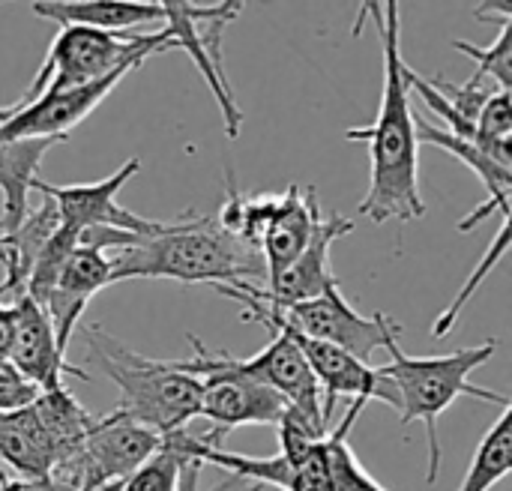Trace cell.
Segmentation results:
<instances>
[{
    "instance_id": "9",
    "label": "cell",
    "mask_w": 512,
    "mask_h": 491,
    "mask_svg": "<svg viewBox=\"0 0 512 491\" xmlns=\"http://www.w3.org/2000/svg\"><path fill=\"white\" fill-rule=\"evenodd\" d=\"M138 171H141V159L132 156L114 174H108L105 180H96V183H72V186H51L45 180H36L33 183V192L51 198L54 207H57L60 225H66L72 231L114 228V231H126V234H135V237H150V234H159L168 225V219H144V216L126 210L117 201V192Z\"/></svg>"
},
{
    "instance_id": "7",
    "label": "cell",
    "mask_w": 512,
    "mask_h": 491,
    "mask_svg": "<svg viewBox=\"0 0 512 491\" xmlns=\"http://www.w3.org/2000/svg\"><path fill=\"white\" fill-rule=\"evenodd\" d=\"M216 291L243 306V321H258V318L279 321L282 327L294 330L297 336L336 345V348L348 351L351 357H357L363 363H369V357L378 348H384L387 333L396 327L393 318H387L384 312H378L372 318L360 315L345 300L339 285L327 288L315 300L291 303V306H270L261 297H252V294H246L240 288H231V285H216Z\"/></svg>"
},
{
    "instance_id": "1",
    "label": "cell",
    "mask_w": 512,
    "mask_h": 491,
    "mask_svg": "<svg viewBox=\"0 0 512 491\" xmlns=\"http://www.w3.org/2000/svg\"><path fill=\"white\" fill-rule=\"evenodd\" d=\"M402 3H366L363 12L375 18L384 45V90L381 108L372 126L348 129V141H363L369 147V192L360 201V216L369 222H414L426 213L420 192V141L414 129L411 90L405 81L402 57V30H399Z\"/></svg>"
},
{
    "instance_id": "10",
    "label": "cell",
    "mask_w": 512,
    "mask_h": 491,
    "mask_svg": "<svg viewBox=\"0 0 512 491\" xmlns=\"http://www.w3.org/2000/svg\"><path fill=\"white\" fill-rule=\"evenodd\" d=\"M258 324H264L267 330L270 327H279L285 330L294 345L300 348V354L306 357L321 393H324V405H321V414H324V423L330 426V417H333V408L336 402L345 396V399H360V402H384L390 408L399 411V396H396V387L378 372L372 369L369 363L351 357L348 351L336 348V345H327V342H318V339H306V336H297L294 330L282 327L279 321H270V318H258Z\"/></svg>"
},
{
    "instance_id": "6",
    "label": "cell",
    "mask_w": 512,
    "mask_h": 491,
    "mask_svg": "<svg viewBox=\"0 0 512 491\" xmlns=\"http://www.w3.org/2000/svg\"><path fill=\"white\" fill-rule=\"evenodd\" d=\"M165 51H174L165 27L156 33H111L78 24L60 27L33 84L15 105H30L45 90H72L96 78H105L114 69L141 66L150 54Z\"/></svg>"
},
{
    "instance_id": "24",
    "label": "cell",
    "mask_w": 512,
    "mask_h": 491,
    "mask_svg": "<svg viewBox=\"0 0 512 491\" xmlns=\"http://www.w3.org/2000/svg\"><path fill=\"white\" fill-rule=\"evenodd\" d=\"M0 465L24 483L45 486L51 474V447L33 405L0 414Z\"/></svg>"
},
{
    "instance_id": "27",
    "label": "cell",
    "mask_w": 512,
    "mask_h": 491,
    "mask_svg": "<svg viewBox=\"0 0 512 491\" xmlns=\"http://www.w3.org/2000/svg\"><path fill=\"white\" fill-rule=\"evenodd\" d=\"M366 402L354 399L345 420L336 426V432L327 435V453H330V477H333V489L336 491H387L357 459V453L348 444V435L357 423V417L363 414Z\"/></svg>"
},
{
    "instance_id": "4",
    "label": "cell",
    "mask_w": 512,
    "mask_h": 491,
    "mask_svg": "<svg viewBox=\"0 0 512 491\" xmlns=\"http://www.w3.org/2000/svg\"><path fill=\"white\" fill-rule=\"evenodd\" d=\"M87 366H96L120 390L117 411L168 438L183 432L201 411V381L180 372L174 360H150L96 324L84 327Z\"/></svg>"
},
{
    "instance_id": "22",
    "label": "cell",
    "mask_w": 512,
    "mask_h": 491,
    "mask_svg": "<svg viewBox=\"0 0 512 491\" xmlns=\"http://www.w3.org/2000/svg\"><path fill=\"white\" fill-rule=\"evenodd\" d=\"M60 144L57 138H18V141H0V192H3V210H0V234H12L27 210H30V192L39 180V165L45 153Z\"/></svg>"
},
{
    "instance_id": "30",
    "label": "cell",
    "mask_w": 512,
    "mask_h": 491,
    "mask_svg": "<svg viewBox=\"0 0 512 491\" xmlns=\"http://www.w3.org/2000/svg\"><path fill=\"white\" fill-rule=\"evenodd\" d=\"M39 396H42V390L36 384H30L9 360H0V414L24 411Z\"/></svg>"
},
{
    "instance_id": "3",
    "label": "cell",
    "mask_w": 512,
    "mask_h": 491,
    "mask_svg": "<svg viewBox=\"0 0 512 491\" xmlns=\"http://www.w3.org/2000/svg\"><path fill=\"white\" fill-rule=\"evenodd\" d=\"M399 333H402L399 324L387 333L384 351L390 354V363L381 366L378 372L396 387L402 426H411L417 420L426 426V441H429L426 483L432 486L438 480V471H441V441H438L441 414L450 405H456L462 396H471V399H480L489 405H501V408H507L512 402L504 393H492V390L471 384V375L495 357L498 339H489V342L474 345V348H459V351L444 354V357H408L399 348Z\"/></svg>"
},
{
    "instance_id": "13",
    "label": "cell",
    "mask_w": 512,
    "mask_h": 491,
    "mask_svg": "<svg viewBox=\"0 0 512 491\" xmlns=\"http://www.w3.org/2000/svg\"><path fill=\"white\" fill-rule=\"evenodd\" d=\"M138 66H123L108 72L105 78H96L90 84L72 87V90H45L30 105H15L12 120L0 129V141H18V138H57L66 141L69 132L90 117L105 96Z\"/></svg>"
},
{
    "instance_id": "11",
    "label": "cell",
    "mask_w": 512,
    "mask_h": 491,
    "mask_svg": "<svg viewBox=\"0 0 512 491\" xmlns=\"http://www.w3.org/2000/svg\"><path fill=\"white\" fill-rule=\"evenodd\" d=\"M162 435L144 429L120 411L96 417L81 456V491L120 486L153 453H159Z\"/></svg>"
},
{
    "instance_id": "28",
    "label": "cell",
    "mask_w": 512,
    "mask_h": 491,
    "mask_svg": "<svg viewBox=\"0 0 512 491\" xmlns=\"http://www.w3.org/2000/svg\"><path fill=\"white\" fill-rule=\"evenodd\" d=\"M507 249H510V213H501V222H498V234H495V240L489 243V249H486V255L480 258V264L474 267V273H471V279L462 285V291L453 297V303L438 315V321L432 324V336L435 339H444V336H450L453 333V327H456V321L462 318V312H465V306L471 303V297L477 294V288L483 285V279L501 264V258L507 255Z\"/></svg>"
},
{
    "instance_id": "23",
    "label": "cell",
    "mask_w": 512,
    "mask_h": 491,
    "mask_svg": "<svg viewBox=\"0 0 512 491\" xmlns=\"http://www.w3.org/2000/svg\"><path fill=\"white\" fill-rule=\"evenodd\" d=\"M276 432H279V453L291 465L285 491H336L330 477L327 435H321L309 420H303L291 408L276 426Z\"/></svg>"
},
{
    "instance_id": "15",
    "label": "cell",
    "mask_w": 512,
    "mask_h": 491,
    "mask_svg": "<svg viewBox=\"0 0 512 491\" xmlns=\"http://www.w3.org/2000/svg\"><path fill=\"white\" fill-rule=\"evenodd\" d=\"M33 411H36V420L51 447V474H48L45 489L81 491L84 441H87L96 417L72 396L69 387L42 393L33 402Z\"/></svg>"
},
{
    "instance_id": "32",
    "label": "cell",
    "mask_w": 512,
    "mask_h": 491,
    "mask_svg": "<svg viewBox=\"0 0 512 491\" xmlns=\"http://www.w3.org/2000/svg\"><path fill=\"white\" fill-rule=\"evenodd\" d=\"M9 345H12V309L0 303V360L9 357Z\"/></svg>"
},
{
    "instance_id": "34",
    "label": "cell",
    "mask_w": 512,
    "mask_h": 491,
    "mask_svg": "<svg viewBox=\"0 0 512 491\" xmlns=\"http://www.w3.org/2000/svg\"><path fill=\"white\" fill-rule=\"evenodd\" d=\"M87 491H120V486H102V489H87Z\"/></svg>"
},
{
    "instance_id": "21",
    "label": "cell",
    "mask_w": 512,
    "mask_h": 491,
    "mask_svg": "<svg viewBox=\"0 0 512 491\" xmlns=\"http://www.w3.org/2000/svg\"><path fill=\"white\" fill-rule=\"evenodd\" d=\"M33 15L57 21L60 27H93L111 33H129L147 24H165L162 3L141 0H39L30 3Z\"/></svg>"
},
{
    "instance_id": "16",
    "label": "cell",
    "mask_w": 512,
    "mask_h": 491,
    "mask_svg": "<svg viewBox=\"0 0 512 491\" xmlns=\"http://www.w3.org/2000/svg\"><path fill=\"white\" fill-rule=\"evenodd\" d=\"M270 333H273L270 345L249 360L237 357V366L246 375H252L255 381L276 390L288 402V408L297 411L303 420H309L321 435H330V426L324 423V414H321V387H318L306 357L300 354V348L294 345V339L285 330L270 327Z\"/></svg>"
},
{
    "instance_id": "17",
    "label": "cell",
    "mask_w": 512,
    "mask_h": 491,
    "mask_svg": "<svg viewBox=\"0 0 512 491\" xmlns=\"http://www.w3.org/2000/svg\"><path fill=\"white\" fill-rule=\"evenodd\" d=\"M105 285H111V261H108V255H102L96 249L78 246L66 258V264L60 267L51 291L42 300V309L51 318V327H54V339H57L60 354H66L69 339L78 330L87 303Z\"/></svg>"
},
{
    "instance_id": "2",
    "label": "cell",
    "mask_w": 512,
    "mask_h": 491,
    "mask_svg": "<svg viewBox=\"0 0 512 491\" xmlns=\"http://www.w3.org/2000/svg\"><path fill=\"white\" fill-rule=\"evenodd\" d=\"M111 282L123 279H177L186 285H237L267 276L258 249L228 234L216 216L168 219L159 234L138 237L111 258Z\"/></svg>"
},
{
    "instance_id": "12",
    "label": "cell",
    "mask_w": 512,
    "mask_h": 491,
    "mask_svg": "<svg viewBox=\"0 0 512 491\" xmlns=\"http://www.w3.org/2000/svg\"><path fill=\"white\" fill-rule=\"evenodd\" d=\"M351 231H354L351 219H345L339 213H330V216L321 213L306 249L276 279H270V288H258L252 282H237L231 288H240V291H246L252 297H261L270 306H291V303L315 300L327 288L339 285V279H336V273L330 267V252H333V243L342 240Z\"/></svg>"
},
{
    "instance_id": "26",
    "label": "cell",
    "mask_w": 512,
    "mask_h": 491,
    "mask_svg": "<svg viewBox=\"0 0 512 491\" xmlns=\"http://www.w3.org/2000/svg\"><path fill=\"white\" fill-rule=\"evenodd\" d=\"M512 471V405L501 411L495 426L483 435L471 468L456 491H489L495 489Z\"/></svg>"
},
{
    "instance_id": "8",
    "label": "cell",
    "mask_w": 512,
    "mask_h": 491,
    "mask_svg": "<svg viewBox=\"0 0 512 491\" xmlns=\"http://www.w3.org/2000/svg\"><path fill=\"white\" fill-rule=\"evenodd\" d=\"M246 3L240 0H228V3H174L165 0V30L171 36L174 51H183L192 57V63L198 66L201 78L207 81L210 93L216 96L219 108H222V120H225V135L234 141L240 135L243 126V111L234 99L231 81L225 75V63H222V33L225 27L240 15Z\"/></svg>"
},
{
    "instance_id": "20",
    "label": "cell",
    "mask_w": 512,
    "mask_h": 491,
    "mask_svg": "<svg viewBox=\"0 0 512 491\" xmlns=\"http://www.w3.org/2000/svg\"><path fill=\"white\" fill-rule=\"evenodd\" d=\"M318 216H321V201L312 186L309 189L291 186L279 198V210L273 213V219L258 243V252L267 267V279H276L306 249Z\"/></svg>"
},
{
    "instance_id": "29",
    "label": "cell",
    "mask_w": 512,
    "mask_h": 491,
    "mask_svg": "<svg viewBox=\"0 0 512 491\" xmlns=\"http://www.w3.org/2000/svg\"><path fill=\"white\" fill-rule=\"evenodd\" d=\"M180 462H183L180 450L168 438H162L159 453H153L135 474H129L120 483V491H177Z\"/></svg>"
},
{
    "instance_id": "18",
    "label": "cell",
    "mask_w": 512,
    "mask_h": 491,
    "mask_svg": "<svg viewBox=\"0 0 512 491\" xmlns=\"http://www.w3.org/2000/svg\"><path fill=\"white\" fill-rule=\"evenodd\" d=\"M414 129H417V141L420 144H432L441 147L444 153H450L453 159H459L462 165H468L480 183L489 192V201H483L471 216H465L459 222V231H474L480 222H486L492 213H510V195H512V162L495 156L489 147H483L480 141H468V138H456L447 129H441L438 123H429L426 117L414 114Z\"/></svg>"
},
{
    "instance_id": "33",
    "label": "cell",
    "mask_w": 512,
    "mask_h": 491,
    "mask_svg": "<svg viewBox=\"0 0 512 491\" xmlns=\"http://www.w3.org/2000/svg\"><path fill=\"white\" fill-rule=\"evenodd\" d=\"M12 114H15V105H0V129L12 120Z\"/></svg>"
},
{
    "instance_id": "19",
    "label": "cell",
    "mask_w": 512,
    "mask_h": 491,
    "mask_svg": "<svg viewBox=\"0 0 512 491\" xmlns=\"http://www.w3.org/2000/svg\"><path fill=\"white\" fill-rule=\"evenodd\" d=\"M57 228H60V216H57L54 201L39 195V204L36 207L30 204L24 222L12 234H0V267H3L0 303L3 306L27 294V279L33 273V264Z\"/></svg>"
},
{
    "instance_id": "14",
    "label": "cell",
    "mask_w": 512,
    "mask_h": 491,
    "mask_svg": "<svg viewBox=\"0 0 512 491\" xmlns=\"http://www.w3.org/2000/svg\"><path fill=\"white\" fill-rule=\"evenodd\" d=\"M12 309V345H9V363L30 381L36 384L42 393L60 390L63 375L90 381L93 375L81 366H72L66 360V354H60L57 339H54V327L48 312L27 294H21L18 300L9 303Z\"/></svg>"
},
{
    "instance_id": "5",
    "label": "cell",
    "mask_w": 512,
    "mask_h": 491,
    "mask_svg": "<svg viewBox=\"0 0 512 491\" xmlns=\"http://www.w3.org/2000/svg\"><path fill=\"white\" fill-rule=\"evenodd\" d=\"M192 360H174V366L201 381V411L210 423L198 441L204 447L222 450V438H228L240 426H279L288 414V402L270 390L267 384L255 381L237 366V357L228 351H210L201 339L189 336Z\"/></svg>"
},
{
    "instance_id": "25",
    "label": "cell",
    "mask_w": 512,
    "mask_h": 491,
    "mask_svg": "<svg viewBox=\"0 0 512 491\" xmlns=\"http://www.w3.org/2000/svg\"><path fill=\"white\" fill-rule=\"evenodd\" d=\"M489 9H477V15L483 21H498V36L492 45H474V42H462L456 39L453 48L474 57L480 66L474 72V81H486L495 78L498 81V90H507L512 87V6L510 3H483Z\"/></svg>"
},
{
    "instance_id": "31",
    "label": "cell",
    "mask_w": 512,
    "mask_h": 491,
    "mask_svg": "<svg viewBox=\"0 0 512 491\" xmlns=\"http://www.w3.org/2000/svg\"><path fill=\"white\" fill-rule=\"evenodd\" d=\"M183 456V453H180ZM201 471L204 465L192 456H183L180 462V483H177V491H201L198 489V480H201ZM210 491H264L261 483H252L246 477H237V474H228L219 486H213Z\"/></svg>"
}]
</instances>
